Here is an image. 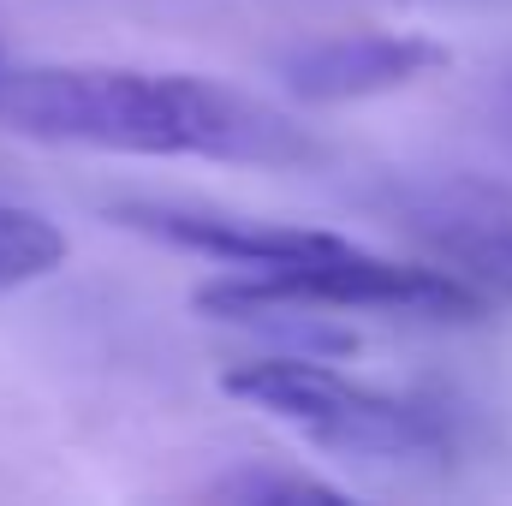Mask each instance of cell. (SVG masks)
I'll use <instances>...</instances> for the list:
<instances>
[{
  "mask_svg": "<svg viewBox=\"0 0 512 506\" xmlns=\"http://www.w3.org/2000/svg\"><path fill=\"white\" fill-rule=\"evenodd\" d=\"M120 227L149 233L161 245L227 262V280L197 292L203 316H227L239 304H304V310H387V316H429V322H471L483 316V292L453 268L393 262L340 233L251 221L203 203H114Z\"/></svg>",
  "mask_w": 512,
  "mask_h": 506,
  "instance_id": "6da1fadb",
  "label": "cell"
},
{
  "mask_svg": "<svg viewBox=\"0 0 512 506\" xmlns=\"http://www.w3.org/2000/svg\"><path fill=\"white\" fill-rule=\"evenodd\" d=\"M0 126L161 161H304V131L245 90L137 66H0Z\"/></svg>",
  "mask_w": 512,
  "mask_h": 506,
  "instance_id": "7a4b0ae2",
  "label": "cell"
},
{
  "mask_svg": "<svg viewBox=\"0 0 512 506\" xmlns=\"http://www.w3.org/2000/svg\"><path fill=\"white\" fill-rule=\"evenodd\" d=\"M221 387L233 399H245L256 411H268L274 423L298 429L310 447L334 453V459H364V465H423L441 459L453 447V429L435 405L382 393L364 381L340 376L316 358L280 352V358H256L227 370Z\"/></svg>",
  "mask_w": 512,
  "mask_h": 506,
  "instance_id": "3957f363",
  "label": "cell"
},
{
  "mask_svg": "<svg viewBox=\"0 0 512 506\" xmlns=\"http://www.w3.org/2000/svg\"><path fill=\"white\" fill-rule=\"evenodd\" d=\"M399 221L465 274L483 298H512V191L489 179H411L393 191Z\"/></svg>",
  "mask_w": 512,
  "mask_h": 506,
  "instance_id": "277c9868",
  "label": "cell"
},
{
  "mask_svg": "<svg viewBox=\"0 0 512 506\" xmlns=\"http://www.w3.org/2000/svg\"><path fill=\"white\" fill-rule=\"evenodd\" d=\"M447 66V48L429 36H399V30H352L328 42H304L280 60V84L298 102H364L405 90L429 72Z\"/></svg>",
  "mask_w": 512,
  "mask_h": 506,
  "instance_id": "5b68a950",
  "label": "cell"
},
{
  "mask_svg": "<svg viewBox=\"0 0 512 506\" xmlns=\"http://www.w3.org/2000/svg\"><path fill=\"white\" fill-rule=\"evenodd\" d=\"M60 262H66V233L42 209H24V203L0 197V292L30 286V280L54 274Z\"/></svg>",
  "mask_w": 512,
  "mask_h": 506,
  "instance_id": "8992f818",
  "label": "cell"
},
{
  "mask_svg": "<svg viewBox=\"0 0 512 506\" xmlns=\"http://www.w3.org/2000/svg\"><path fill=\"white\" fill-rule=\"evenodd\" d=\"M215 501H340V489L316 483V477H292V471H268V465H251V471H233L215 483Z\"/></svg>",
  "mask_w": 512,
  "mask_h": 506,
  "instance_id": "52a82bcc",
  "label": "cell"
},
{
  "mask_svg": "<svg viewBox=\"0 0 512 506\" xmlns=\"http://www.w3.org/2000/svg\"><path fill=\"white\" fill-rule=\"evenodd\" d=\"M0 66H6V60H0Z\"/></svg>",
  "mask_w": 512,
  "mask_h": 506,
  "instance_id": "ba28073f",
  "label": "cell"
}]
</instances>
